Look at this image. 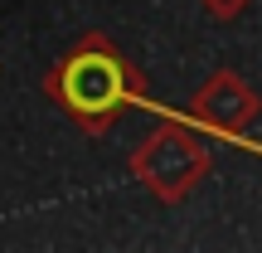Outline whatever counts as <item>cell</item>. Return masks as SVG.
I'll return each mask as SVG.
<instances>
[{
	"instance_id": "3",
	"label": "cell",
	"mask_w": 262,
	"mask_h": 253,
	"mask_svg": "<svg viewBox=\"0 0 262 253\" xmlns=\"http://www.w3.org/2000/svg\"><path fill=\"white\" fill-rule=\"evenodd\" d=\"M257 112H262V93L228 68L209 73L189 98V122H199L204 131H224V137H243L257 122Z\"/></svg>"
},
{
	"instance_id": "4",
	"label": "cell",
	"mask_w": 262,
	"mask_h": 253,
	"mask_svg": "<svg viewBox=\"0 0 262 253\" xmlns=\"http://www.w3.org/2000/svg\"><path fill=\"white\" fill-rule=\"evenodd\" d=\"M199 5H204L214 20H238L248 5H253V0H199Z\"/></svg>"
},
{
	"instance_id": "2",
	"label": "cell",
	"mask_w": 262,
	"mask_h": 253,
	"mask_svg": "<svg viewBox=\"0 0 262 253\" xmlns=\"http://www.w3.org/2000/svg\"><path fill=\"white\" fill-rule=\"evenodd\" d=\"M209 146L194 137V127L160 117L156 131L131 151V176L160 200V205H180L185 195H194L199 180L209 176Z\"/></svg>"
},
{
	"instance_id": "1",
	"label": "cell",
	"mask_w": 262,
	"mask_h": 253,
	"mask_svg": "<svg viewBox=\"0 0 262 253\" xmlns=\"http://www.w3.org/2000/svg\"><path fill=\"white\" fill-rule=\"evenodd\" d=\"M49 98L73 117L88 137H102L117 127V117L126 107L146 103V83H141V68L131 64L122 49L107 34H88L49 68L44 78Z\"/></svg>"
}]
</instances>
